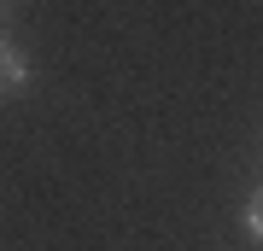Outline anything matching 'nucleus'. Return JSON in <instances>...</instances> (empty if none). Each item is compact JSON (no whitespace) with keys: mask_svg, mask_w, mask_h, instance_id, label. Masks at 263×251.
I'll return each instance as SVG.
<instances>
[{"mask_svg":"<svg viewBox=\"0 0 263 251\" xmlns=\"http://www.w3.org/2000/svg\"><path fill=\"white\" fill-rule=\"evenodd\" d=\"M6 6H12V0H0V12H6Z\"/></svg>","mask_w":263,"mask_h":251,"instance_id":"7ed1b4c3","label":"nucleus"},{"mask_svg":"<svg viewBox=\"0 0 263 251\" xmlns=\"http://www.w3.org/2000/svg\"><path fill=\"white\" fill-rule=\"evenodd\" d=\"M240 222H246V234H252V240L263 245V187H257L252 199H246V210H240Z\"/></svg>","mask_w":263,"mask_h":251,"instance_id":"f03ea898","label":"nucleus"},{"mask_svg":"<svg viewBox=\"0 0 263 251\" xmlns=\"http://www.w3.org/2000/svg\"><path fill=\"white\" fill-rule=\"evenodd\" d=\"M18 88H29V53L12 35H0V100L18 93Z\"/></svg>","mask_w":263,"mask_h":251,"instance_id":"f257e3e1","label":"nucleus"}]
</instances>
